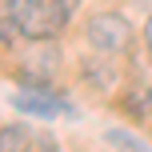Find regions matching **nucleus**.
Segmentation results:
<instances>
[{
  "label": "nucleus",
  "instance_id": "nucleus-1",
  "mask_svg": "<svg viewBox=\"0 0 152 152\" xmlns=\"http://www.w3.org/2000/svg\"><path fill=\"white\" fill-rule=\"evenodd\" d=\"M4 16L16 20L20 36L32 40V44L36 40H52L68 28V20L56 8V0H4Z\"/></svg>",
  "mask_w": 152,
  "mask_h": 152
},
{
  "label": "nucleus",
  "instance_id": "nucleus-2",
  "mask_svg": "<svg viewBox=\"0 0 152 152\" xmlns=\"http://www.w3.org/2000/svg\"><path fill=\"white\" fill-rule=\"evenodd\" d=\"M84 40H88V48H96V52L124 56L132 48V40H136V32H132V20L124 12H96L84 24Z\"/></svg>",
  "mask_w": 152,
  "mask_h": 152
},
{
  "label": "nucleus",
  "instance_id": "nucleus-3",
  "mask_svg": "<svg viewBox=\"0 0 152 152\" xmlns=\"http://www.w3.org/2000/svg\"><path fill=\"white\" fill-rule=\"evenodd\" d=\"M80 76H84V84H88L92 92H104V96H112V92L120 88L116 56H108V52H96V48H92V52L80 60Z\"/></svg>",
  "mask_w": 152,
  "mask_h": 152
},
{
  "label": "nucleus",
  "instance_id": "nucleus-4",
  "mask_svg": "<svg viewBox=\"0 0 152 152\" xmlns=\"http://www.w3.org/2000/svg\"><path fill=\"white\" fill-rule=\"evenodd\" d=\"M12 104L20 108V112L28 116H56V112H68V104L56 96H40V92H32V96H12Z\"/></svg>",
  "mask_w": 152,
  "mask_h": 152
},
{
  "label": "nucleus",
  "instance_id": "nucleus-5",
  "mask_svg": "<svg viewBox=\"0 0 152 152\" xmlns=\"http://www.w3.org/2000/svg\"><path fill=\"white\" fill-rule=\"evenodd\" d=\"M32 52H36V56H32L24 68H36L40 76H52L56 68H60V44H56V36H52V40H36Z\"/></svg>",
  "mask_w": 152,
  "mask_h": 152
},
{
  "label": "nucleus",
  "instance_id": "nucleus-6",
  "mask_svg": "<svg viewBox=\"0 0 152 152\" xmlns=\"http://www.w3.org/2000/svg\"><path fill=\"white\" fill-rule=\"evenodd\" d=\"M24 144H32V132L24 124H0V152H16Z\"/></svg>",
  "mask_w": 152,
  "mask_h": 152
},
{
  "label": "nucleus",
  "instance_id": "nucleus-7",
  "mask_svg": "<svg viewBox=\"0 0 152 152\" xmlns=\"http://www.w3.org/2000/svg\"><path fill=\"white\" fill-rule=\"evenodd\" d=\"M104 140H108V144H120V148H128V152L144 148L136 136H132V132H124V128H108V132H104Z\"/></svg>",
  "mask_w": 152,
  "mask_h": 152
},
{
  "label": "nucleus",
  "instance_id": "nucleus-8",
  "mask_svg": "<svg viewBox=\"0 0 152 152\" xmlns=\"http://www.w3.org/2000/svg\"><path fill=\"white\" fill-rule=\"evenodd\" d=\"M56 8H60V12H64V20L72 24V16L80 12V0H56Z\"/></svg>",
  "mask_w": 152,
  "mask_h": 152
},
{
  "label": "nucleus",
  "instance_id": "nucleus-9",
  "mask_svg": "<svg viewBox=\"0 0 152 152\" xmlns=\"http://www.w3.org/2000/svg\"><path fill=\"white\" fill-rule=\"evenodd\" d=\"M144 44H148V56H152V16L144 20Z\"/></svg>",
  "mask_w": 152,
  "mask_h": 152
},
{
  "label": "nucleus",
  "instance_id": "nucleus-10",
  "mask_svg": "<svg viewBox=\"0 0 152 152\" xmlns=\"http://www.w3.org/2000/svg\"><path fill=\"white\" fill-rule=\"evenodd\" d=\"M144 104H148V116H152V84H148V92H144Z\"/></svg>",
  "mask_w": 152,
  "mask_h": 152
},
{
  "label": "nucleus",
  "instance_id": "nucleus-11",
  "mask_svg": "<svg viewBox=\"0 0 152 152\" xmlns=\"http://www.w3.org/2000/svg\"><path fill=\"white\" fill-rule=\"evenodd\" d=\"M0 4H4V0H0Z\"/></svg>",
  "mask_w": 152,
  "mask_h": 152
}]
</instances>
